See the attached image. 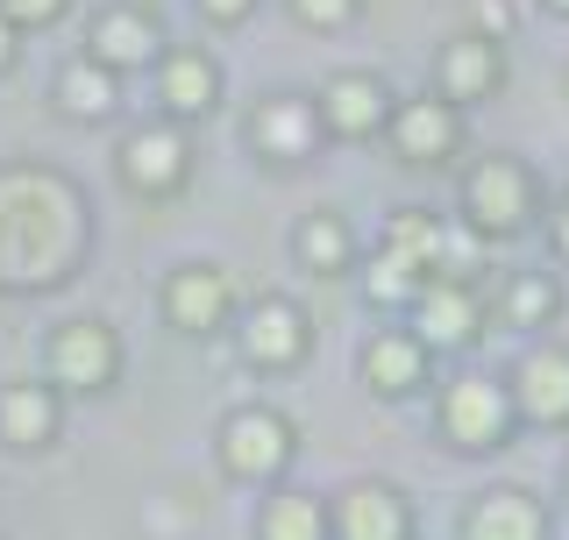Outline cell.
I'll use <instances>...</instances> for the list:
<instances>
[{"label": "cell", "instance_id": "1", "mask_svg": "<svg viewBox=\"0 0 569 540\" xmlns=\"http://www.w3.org/2000/svg\"><path fill=\"white\" fill-rule=\"evenodd\" d=\"M86 257V200L58 171H0V292L64 284Z\"/></svg>", "mask_w": 569, "mask_h": 540}, {"label": "cell", "instance_id": "2", "mask_svg": "<svg viewBox=\"0 0 569 540\" xmlns=\"http://www.w3.org/2000/svg\"><path fill=\"white\" fill-rule=\"evenodd\" d=\"M533 213H541V186H533V171L520 157H506V150L477 157L470 178H462V221L485 242H506V236H520Z\"/></svg>", "mask_w": 569, "mask_h": 540}, {"label": "cell", "instance_id": "3", "mask_svg": "<svg viewBox=\"0 0 569 540\" xmlns=\"http://www.w3.org/2000/svg\"><path fill=\"white\" fill-rule=\"evenodd\" d=\"M292 448H299V434L278 406H236L221 420V470L236 483H278Z\"/></svg>", "mask_w": 569, "mask_h": 540}, {"label": "cell", "instance_id": "4", "mask_svg": "<svg viewBox=\"0 0 569 540\" xmlns=\"http://www.w3.org/2000/svg\"><path fill=\"white\" fill-rule=\"evenodd\" d=\"M435 427L462 456H491V448H506V434H512V391L498 384V377H456L435 406Z\"/></svg>", "mask_w": 569, "mask_h": 540}, {"label": "cell", "instance_id": "5", "mask_svg": "<svg viewBox=\"0 0 569 540\" xmlns=\"http://www.w3.org/2000/svg\"><path fill=\"white\" fill-rule=\"evenodd\" d=\"M114 171H121V186L142 192V200H171L178 186L192 178V142L178 121H142V129L121 136V150H114Z\"/></svg>", "mask_w": 569, "mask_h": 540}, {"label": "cell", "instance_id": "6", "mask_svg": "<svg viewBox=\"0 0 569 540\" xmlns=\"http://www.w3.org/2000/svg\"><path fill=\"white\" fill-rule=\"evenodd\" d=\"M43 370H50V384H58V391H107L121 377V341H114L107 320L79 313V320H64V328H50Z\"/></svg>", "mask_w": 569, "mask_h": 540}, {"label": "cell", "instance_id": "7", "mask_svg": "<svg viewBox=\"0 0 569 540\" xmlns=\"http://www.w3.org/2000/svg\"><path fill=\"white\" fill-rule=\"evenodd\" d=\"M236 341H242V356L257 370H292V363H307V349H313V320H307V306H299V299L263 292V299L242 306Z\"/></svg>", "mask_w": 569, "mask_h": 540}, {"label": "cell", "instance_id": "8", "mask_svg": "<svg viewBox=\"0 0 569 540\" xmlns=\"http://www.w3.org/2000/svg\"><path fill=\"white\" fill-rule=\"evenodd\" d=\"M157 306H164V320L178 334H221L228 313H236V278H228L221 263H178L164 278V292H157Z\"/></svg>", "mask_w": 569, "mask_h": 540}, {"label": "cell", "instance_id": "9", "mask_svg": "<svg viewBox=\"0 0 569 540\" xmlns=\"http://www.w3.org/2000/svg\"><path fill=\"white\" fill-rule=\"evenodd\" d=\"M328 540H413V506H406L399 483L356 477L328 506Z\"/></svg>", "mask_w": 569, "mask_h": 540}, {"label": "cell", "instance_id": "10", "mask_svg": "<svg viewBox=\"0 0 569 540\" xmlns=\"http://www.w3.org/2000/svg\"><path fill=\"white\" fill-rule=\"evenodd\" d=\"M385 136H391V157H399V164H420V171H427V164H449L456 142H462V107H449L441 93L391 100Z\"/></svg>", "mask_w": 569, "mask_h": 540}, {"label": "cell", "instance_id": "11", "mask_svg": "<svg viewBox=\"0 0 569 540\" xmlns=\"http://www.w3.org/2000/svg\"><path fill=\"white\" fill-rule=\"evenodd\" d=\"M249 142H257L263 164H307L320 142H328V129H320V107L307 93H271L249 114Z\"/></svg>", "mask_w": 569, "mask_h": 540}, {"label": "cell", "instance_id": "12", "mask_svg": "<svg viewBox=\"0 0 569 540\" xmlns=\"http://www.w3.org/2000/svg\"><path fill=\"white\" fill-rule=\"evenodd\" d=\"M485 334V306L462 278H427L413 292V341L427 356L435 349H470V341Z\"/></svg>", "mask_w": 569, "mask_h": 540}, {"label": "cell", "instance_id": "13", "mask_svg": "<svg viewBox=\"0 0 569 540\" xmlns=\"http://www.w3.org/2000/svg\"><path fill=\"white\" fill-rule=\"evenodd\" d=\"M313 107H320V129H328V136L363 142V136H385L391 86L378 79V71H335V79L313 93Z\"/></svg>", "mask_w": 569, "mask_h": 540}, {"label": "cell", "instance_id": "14", "mask_svg": "<svg viewBox=\"0 0 569 540\" xmlns=\"http://www.w3.org/2000/svg\"><path fill=\"white\" fill-rule=\"evenodd\" d=\"M512 420L527 427H569V349H527L520 370L506 377Z\"/></svg>", "mask_w": 569, "mask_h": 540}, {"label": "cell", "instance_id": "15", "mask_svg": "<svg viewBox=\"0 0 569 540\" xmlns=\"http://www.w3.org/2000/svg\"><path fill=\"white\" fill-rule=\"evenodd\" d=\"M86 58L121 79V71H142L164 58V29L150 22V8H100L93 29H86Z\"/></svg>", "mask_w": 569, "mask_h": 540}, {"label": "cell", "instance_id": "16", "mask_svg": "<svg viewBox=\"0 0 569 540\" xmlns=\"http://www.w3.org/2000/svg\"><path fill=\"white\" fill-rule=\"evenodd\" d=\"M498 86H506V50H498V36L470 29L435 58V93L449 107H477V100H491Z\"/></svg>", "mask_w": 569, "mask_h": 540}, {"label": "cell", "instance_id": "17", "mask_svg": "<svg viewBox=\"0 0 569 540\" xmlns=\"http://www.w3.org/2000/svg\"><path fill=\"white\" fill-rule=\"evenodd\" d=\"M58 427H64L58 384H36V377L0 384V441H8L14 456H43V448L58 441Z\"/></svg>", "mask_w": 569, "mask_h": 540}, {"label": "cell", "instance_id": "18", "mask_svg": "<svg viewBox=\"0 0 569 540\" xmlns=\"http://www.w3.org/2000/svg\"><path fill=\"white\" fill-rule=\"evenodd\" d=\"M213 100H221V64L207 58V50H164L157 58V107H164V121H200L213 114Z\"/></svg>", "mask_w": 569, "mask_h": 540}, {"label": "cell", "instance_id": "19", "mask_svg": "<svg viewBox=\"0 0 569 540\" xmlns=\"http://www.w3.org/2000/svg\"><path fill=\"white\" fill-rule=\"evenodd\" d=\"M363 384L370 399H413L427 384V349L413 341V328H385L363 341Z\"/></svg>", "mask_w": 569, "mask_h": 540}, {"label": "cell", "instance_id": "20", "mask_svg": "<svg viewBox=\"0 0 569 540\" xmlns=\"http://www.w3.org/2000/svg\"><path fill=\"white\" fill-rule=\"evenodd\" d=\"M462 540H548V512H541V498L498 483V491H485L462 512Z\"/></svg>", "mask_w": 569, "mask_h": 540}, {"label": "cell", "instance_id": "21", "mask_svg": "<svg viewBox=\"0 0 569 540\" xmlns=\"http://www.w3.org/2000/svg\"><path fill=\"white\" fill-rule=\"evenodd\" d=\"M292 257H299V270H313V278H342L356 263V228L335 207H313L307 221L292 228Z\"/></svg>", "mask_w": 569, "mask_h": 540}, {"label": "cell", "instance_id": "22", "mask_svg": "<svg viewBox=\"0 0 569 540\" xmlns=\"http://www.w3.org/2000/svg\"><path fill=\"white\" fill-rule=\"evenodd\" d=\"M58 107L71 121H107L121 107V86H114V71L107 64H93V58H71L64 71H58Z\"/></svg>", "mask_w": 569, "mask_h": 540}, {"label": "cell", "instance_id": "23", "mask_svg": "<svg viewBox=\"0 0 569 540\" xmlns=\"http://www.w3.org/2000/svg\"><path fill=\"white\" fill-rule=\"evenodd\" d=\"M257 540H328V498H313V491H278V498H263Z\"/></svg>", "mask_w": 569, "mask_h": 540}, {"label": "cell", "instance_id": "24", "mask_svg": "<svg viewBox=\"0 0 569 540\" xmlns=\"http://www.w3.org/2000/svg\"><path fill=\"white\" fill-rule=\"evenodd\" d=\"M556 313H562V284L548 270H512L506 292H498V320L506 328H548Z\"/></svg>", "mask_w": 569, "mask_h": 540}, {"label": "cell", "instance_id": "25", "mask_svg": "<svg viewBox=\"0 0 569 540\" xmlns=\"http://www.w3.org/2000/svg\"><path fill=\"white\" fill-rule=\"evenodd\" d=\"M378 249H399L406 263H420L435 278V249H441V213H420V207H399L385 221V242Z\"/></svg>", "mask_w": 569, "mask_h": 540}, {"label": "cell", "instance_id": "26", "mask_svg": "<svg viewBox=\"0 0 569 540\" xmlns=\"http://www.w3.org/2000/svg\"><path fill=\"white\" fill-rule=\"evenodd\" d=\"M420 284H427L420 263H406L399 249H370V263H363V292H370V306H413Z\"/></svg>", "mask_w": 569, "mask_h": 540}, {"label": "cell", "instance_id": "27", "mask_svg": "<svg viewBox=\"0 0 569 540\" xmlns=\"http://www.w3.org/2000/svg\"><path fill=\"white\" fill-rule=\"evenodd\" d=\"M477 263H485V236H477L470 221H441V249H435V278H477Z\"/></svg>", "mask_w": 569, "mask_h": 540}, {"label": "cell", "instance_id": "28", "mask_svg": "<svg viewBox=\"0 0 569 540\" xmlns=\"http://www.w3.org/2000/svg\"><path fill=\"white\" fill-rule=\"evenodd\" d=\"M292 14L307 29H342L349 14H356V0H292Z\"/></svg>", "mask_w": 569, "mask_h": 540}, {"label": "cell", "instance_id": "29", "mask_svg": "<svg viewBox=\"0 0 569 540\" xmlns=\"http://www.w3.org/2000/svg\"><path fill=\"white\" fill-rule=\"evenodd\" d=\"M0 14H8L14 29H43V22L64 14V0H0Z\"/></svg>", "mask_w": 569, "mask_h": 540}, {"label": "cell", "instance_id": "30", "mask_svg": "<svg viewBox=\"0 0 569 540\" xmlns=\"http://www.w3.org/2000/svg\"><path fill=\"white\" fill-rule=\"evenodd\" d=\"M548 249H556V257L569 263V192H562L556 207H548Z\"/></svg>", "mask_w": 569, "mask_h": 540}, {"label": "cell", "instance_id": "31", "mask_svg": "<svg viewBox=\"0 0 569 540\" xmlns=\"http://www.w3.org/2000/svg\"><path fill=\"white\" fill-rule=\"evenodd\" d=\"M249 8H257V0H200V14H207V22H221V29H228V22H242Z\"/></svg>", "mask_w": 569, "mask_h": 540}, {"label": "cell", "instance_id": "32", "mask_svg": "<svg viewBox=\"0 0 569 540\" xmlns=\"http://www.w3.org/2000/svg\"><path fill=\"white\" fill-rule=\"evenodd\" d=\"M14 58H22V43H14V22L0 14V71H14Z\"/></svg>", "mask_w": 569, "mask_h": 540}, {"label": "cell", "instance_id": "33", "mask_svg": "<svg viewBox=\"0 0 569 540\" xmlns=\"http://www.w3.org/2000/svg\"><path fill=\"white\" fill-rule=\"evenodd\" d=\"M548 8H556V14H569V0H548Z\"/></svg>", "mask_w": 569, "mask_h": 540}, {"label": "cell", "instance_id": "34", "mask_svg": "<svg viewBox=\"0 0 569 540\" xmlns=\"http://www.w3.org/2000/svg\"><path fill=\"white\" fill-rule=\"evenodd\" d=\"M562 483H569V470H562Z\"/></svg>", "mask_w": 569, "mask_h": 540}]
</instances>
